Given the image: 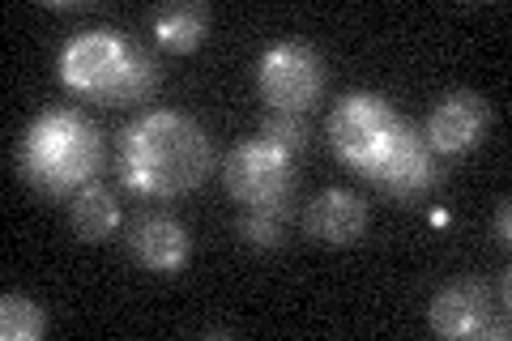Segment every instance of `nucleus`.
<instances>
[{"label": "nucleus", "mask_w": 512, "mask_h": 341, "mask_svg": "<svg viewBox=\"0 0 512 341\" xmlns=\"http://www.w3.org/2000/svg\"><path fill=\"white\" fill-rule=\"evenodd\" d=\"M329 145L397 201H419L440 184V162L427 137L384 103L380 94H346L329 111Z\"/></svg>", "instance_id": "nucleus-1"}, {"label": "nucleus", "mask_w": 512, "mask_h": 341, "mask_svg": "<svg viewBox=\"0 0 512 341\" xmlns=\"http://www.w3.org/2000/svg\"><path fill=\"white\" fill-rule=\"evenodd\" d=\"M214 171V145L184 111H146L120 133V180L141 197H184Z\"/></svg>", "instance_id": "nucleus-2"}, {"label": "nucleus", "mask_w": 512, "mask_h": 341, "mask_svg": "<svg viewBox=\"0 0 512 341\" xmlns=\"http://www.w3.org/2000/svg\"><path fill=\"white\" fill-rule=\"evenodd\" d=\"M103 167V137L77 111H43L18 145V171L47 197L82 192Z\"/></svg>", "instance_id": "nucleus-3"}, {"label": "nucleus", "mask_w": 512, "mask_h": 341, "mask_svg": "<svg viewBox=\"0 0 512 341\" xmlns=\"http://www.w3.org/2000/svg\"><path fill=\"white\" fill-rule=\"evenodd\" d=\"M60 81L82 99L124 107L158 86V69L116 30H82L60 52Z\"/></svg>", "instance_id": "nucleus-4"}, {"label": "nucleus", "mask_w": 512, "mask_h": 341, "mask_svg": "<svg viewBox=\"0 0 512 341\" xmlns=\"http://www.w3.org/2000/svg\"><path fill=\"white\" fill-rule=\"evenodd\" d=\"M256 90L274 111H308L325 90V60L303 43H274L256 64Z\"/></svg>", "instance_id": "nucleus-5"}, {"label": "nucleus", "mask_w": 512, "mask_h": 341, "mask_svg": "<svg viewBox=\"0 0 512 341\" xmlns=\"http://www.w3.org/2000/svg\"><path fill=\"white\" fill-rule=\"evenodd\" d=\"M427 320L440 337H483L504 341L508 337V303H495V290L478 278H461L444 286L427 307Z\"/></svg>", "instance_id": "nucleus-6"}, {"label": "nucleus", "mask_w": 512, "mask_h": 341, "mask_svg": "<svg viewBox=\"0 0 512 341\" xmlns=\"http://www.w3.org/2000/svg\"><path fill=\"white\" fill-rule=\"evenodd\" d=\"M222 180L239 205H286V197L295 192L291 158L265 145L261 137L235 145L222 162Z\"/></svg>", "instance_id": "nucleus-7"}, {"label": "nucleus", "mask_w": 512, "mask_h": 341, "mask_svg": "<svg viewBox=\"0 0 512 341\" xmlns=\"http://www.w3.org/2000/svg\"><path fill=\"white\" fill-rule=\"evenodd\" d=\"M487 128H491V107L474 90H453L436 103L423 137L431 154H466L487 137Z\"/></svg>", "instance_id": "nucleus-8"}, {"label": "nucleus", "mask_w": 512, "mask_h": 341, "mask_svg": "<svg viewBox=\"0 0 512 341\" xmlns=\"http://www.w3.org/2000/svg\"><path fill=\"white\" fill-rule=\"evenodd\" d=\"M303 231L325 248H350L367 231V205L346 188H329L308 205L303 214Z\"/></svg>", "instance_id": "nucleus-9"}, {"label": "nucleus", "mask_w": 512, "mask_h": 341, "mask_svg": "<svg viewBox=\"0 0 512 341\" xmlns=\"http://www.w3.org/2000/svg\"><path fill=\"white\" fill-rule=\"evenodd\" d=\"M128 248L150 273H180L192 256V239L171 214H146L128 231Z\"/></svg>", "instance_id": "nucleus-10"}, {"label": "nucleus", "mask_w": 512, "mask_h": 341, "mask_svg": "<svg viewBox=\"0 0 512 341\" xmlns=\"http://www.w3.org/2000/svg\"><path fill=\"white\" fill-rule=\"evenodd\" d=\"M120 226V201L116 192H111L107 184L90 180L82 192H73V231L82 235L86 243H103L116 235Z\"/></svg>", "instance_id": "nucleus-11"}, {"label": "nucleus", "mask_w": 512, "mask_h": 341, "mask_svg": "<svg viewBox=\"0 0 512 341\" xmlns=\"http://www.w3.org/2000/svg\"><path fill=\"white\" fill-rule=\"evenodd\" d=\"M205 30H210V9L205 5H163V9H154V39L175 56L197 52Z\"/></svg>", "instance_id": "nucleus-12"}, {"label": "nucleus", "mask_w": 512, "mask_h": 341, "mask_svg": "<svg viewBox=\"0 0 512 341\" xmlns=\"http://www.w3.org/2000/svg\"><path fill=\"white\" fill-rule=\"evenodd\" d=\"M282 222H286V205H244V214H239L235 231L239 239L248 243V248H278L282 243Z\"/></svg>", "instance_id": "nucleus-13"}, {"label": "nucleus", "mask_w": 512, "mask_h": 341, "mask_svg": "<svg viewBox=\"0 0 512 341\" xmlns=\"http://www.w3.org/2000/svg\"><path fill=\"white\" fill-rule=\"evenodd\" d=\"M0 337L5 341H35L43 337V307L26 295L0 299Z\"/></svg>", "instance_id": "nucleus-14"}, {"label": "nucleus", "mask_w": 512, "mask_h": 341, "mask_svg": "<svg viewBox=\"0 0 512 341\" xmlns=\"http://www.w3.org/2000/svg\"><path fill=\"white\" fill-rule=\"evenodd\" d=\"M261 141L282 150L286 158H295L303 145H308V120H303L299 111H274L269 107V116L261 120Z\"/></svg>", "instance_id": "nucleus-15"}, {"label": "nucleus", "mask_w": 512, "mask_h": 341, "mask_svg": "<svg viewBox=\"0 0 512 341\" xmlns=\"http://www.w3.org/2000/svg\"><path fill=\"white\" fill-rule=\"evenodd\" d=\"M512 235V209H508V201H500V205H495V218H491V243H495V248H508V239Z\"/></svg>", "instance_id": "nucleus-16"}]
</instances>
